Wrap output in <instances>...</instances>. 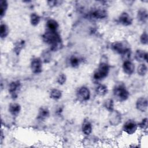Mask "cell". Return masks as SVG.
<instances>
[{
  "label": "cell",
  "mask_w": 148,
  "mask_h": 148,
  "mask_svg": "<svg viewBox=\"0 0 148 148\" xmlns=\"http://www.w3.org/2000/svg\"><path fill=\"white\" fill-rule=\"evenodd\" d=\"M43 40L50 46L52 50H57L60 47L61 39L60 35L56 31H47L42 36Z\"/></svg>",
  "instance_id": "6da1fadb"
},
{
  "label": "cell",
  "mask_w": 148,
  "mask_h": 148,
  "mask_svg": "<svg viewBox=\"0 0 148 148\" xmlns=\"http://www.w3.org/2000/svg\"><path fill=\"white\" fill-rule=\"evenodd\" d=\"M113 94L117 99L120 101H125L129 96L128 91L123 84H119L114 87Z\"/></svg>",
  "instance_id": "7a4b0ae2"
},
{
  "label": "cell",
  "mask_w": 148,
  "mask_h": 148,
  "mask_svg": "<svg viewBox=\"0 0 148 148\" xmlns=\"http://www.w3.org/2000/svg\"><path fill=\"white\" fill-rule=\"evenodd\" d=\"M109 72V66L106 63H101L94 73L93 77L97 80H102L105 78Z\"/></svg>",
  "instance_id": "3957f363"
},
{
  "label": "cell",
  "mask_w": 148,
  "mask_h": 148,
  "mask_svg": "<svg viewBox=\"0 0 148 148\" xmlns=\"http://www.w3.org/2000/svg\"><path fill=\"white\" fill-rule=\"evenodd\" d=\"M138 128L136 123L131 120L126 121L123 125V131L128 135H132L136 131Z\"/></svg>",
  "instance_id": "277c9868"
},
{
  "label": "cell",
  "mask_w": 148,
  "mask_h": 148,
  "mask_svg": "<svg viewBox=\"0 0 148 148\" xmlns=\"http://www.w3.org/2000/svg\"><path fill=\"white\" fill-rule=\"evenodd\" d=\"M31 69L34 73L41 72L42 69V61L39 58H34L31 62Z\"/></svg>",
  "instance_id": "5b68a950"
},
{
  "label": "cell",
  "mask_w": 148,
  "mask_h": 148,
  "mask_svg": "<svg viewBox=\"0 0 148 148\" xmlns=\"http://www.w3.org/2000/svg\"><path fill=\"white\" fill-rule=\"evenodd\" d=\"M90 91L86 87H80L77 92V96L78 98L81 101H88L90 98Z\"/></svg>",
  "instance_id": "8992f818"
},
{
  "label": "cell",
  "mask_w": 148,
  "mask_h": 148,
  "mask_svg": "<svg viewBox=\"0 0 148 148\" xmlns=\"http://www.w3.org/2000/svg\"><path fill=\"white\" fill-rule=\"evenodd\" d=\"M21 88V84L18 81H14L10 83L9 87V92L13 98L17 97Z\"/></svg>",
  "instance_id": "52a82bcc"
},
{
  "label": "cell",
  "mask_w": 148,
  "mask_h": 148,
  "mask_svg": "<svg viewBox=\"0 0 148 148\" xmlns=\"http://www.w3.org/2000/svg\"><path fill=\"white\" fill-rule=\"evenodd\" d=\"M136 109L142 112H145L147 109V100L145 97H140L138 99L136 102Z\"/></svg>",
  "instance_id": "ba28073f"
},
{
  "label": "cell",
  "mask_w": 148,
  "mask_h": 148,
  "mask_svg": "<svg viewBox=\"0 0 148 148\" xmlns=\"http://www.w3.org/2000/svg\"><path fill=\"white\" fill-rule=\"evenodd\" d=\"M123 69L127 75H132L135 71V65L130 60L124 61L123 64Z\"/></svg>",
  "instance_id": "9c48e42d"
},
{
  "label": "cell",
  "mask_w": 148,
  "mask_h": 148,
  "mask_svg": "<svg viewBox=\"0 0 148 148\" xmlns=\"http://www.w3.org/2000/svg\"><path fill=\"white\" fill-rule=\"evenodd\" d=\"M147 53L142 50H137L135 53V58L138 62H147Z\"/></svg>",
  "instance_id": "30bf717a"
},
{
  "label": "cell",
  "mask_w": 148,
  "mask_h": 148,
  "mask_svg": "<svg viewBox=\"0 0 148 148\" xmlns=\"http://www.w3.org/2000/svg\"><path fill=\"white\" fill-rule=\"evenodd\" d=\"M112 48L114 51L121 54H122L127 49H128L124 45L123 43L120 42H116L113 43L112 45Z\"/></svg>",
  "instance_id": "8fae6325"
},
{
  "label": "cell",
  "mask_w": 148,
  "mask_h": 148,
  "mask_svg": "<svg viewBox=\"0 0 148 148\" xmlns=\"http://www.w3.org/2000/svg\"><path fill=\"white\" fill-rule=\"evenodd\" d=\"M119 20L120 24L125 26H127L131 24L132 22L131 17L129 16V14L125 12H124L120 14Z\"/></svg>",
  "instance_id": "7c38bea8"
},
{
  "label": "cell",
  "mask_w": 148,
  "mask_h": 148,
  "mask_svg": "<svg viewBox=\"0 0 148 148\" xmlns=\"http://www.w3.org/2000/svg\"><path fill=\"white\" fill-rule=\"evenodd\" d=\"M112 113L110 117V123L114 125H117L121 121V116L120 113L117 112H113V111H112Z\"/></svg>",
  "instance_id": "4fadbf2b"
},
{
  "label": "cell",
  "mask_w": 148,
  "mask_h": 148,
  "mask_svg": "<svg viewBox=\"0 0 148 148\" xmlns=\"http://www.w3.org/2000/svg\"><path fill=\"white\" fill-rule=\"evenodd\" d=\"M49 116V110L46 107L40 108L38 114V119L40 120H44Z\"/></svg>",
  "instance_id": "5bb4252c"
},
{
  "label": "cell",
  "mask_w": 148,
  "mask_h": 148,
  "mask_svg": "<svg viewBox=\"0 0 148 148\" xmlns=\"http://www.w3.org/2000/svg\"><path fill=\"white\" fill-rule=\"evenodd\" d=\"M137 17L139 21L145 23L147 20V10L145 9H140L137 14Z\"/></svg>",
  "instance_id": "9a60e30c"
},
{
  "label": "cell",
  "mask_w": 148,
  "mask_h": 148,
  "mask_svg": "<svg viewBox=\"0 0 148 148\" xmlns=\"http://www.w3.org/2000/svg\"><path fill=\"white\" fill-rule=\"evenodd\" d=\"M20 110H21V106L18 103H13L9 105V111L14 116L18 114L20 112Z\"/></svg>",
  "instance_id": "2e32d148"
},
{
  "label": "cell",
  "mask_w": 148,
  "mask_h": 148,
  "mask_svg": "<svg viewBox=\"0 0 148 148\" xmlns=\"http://www.w3.org/2000/svg\"><path fill=\"white\" fill-rule=\"evenodd\" d=\"M92 16L97 19H102L106 16V12L102 9H97L93 11L91 13Z\"/></svg>",
  "instance_id": "e0dca14e"
},
{
  "label": "cell",
  "mask_w": 148,
  "mask_h": 148,
  "mask_svg": "<svg viewBox=\"0 0 148 148\" xmlns=\"http://www.w3.org/2000/svg\"><path fill=\"white\" fill-rule=\"evenodd\" d=\"M46 26L49 31H56L58 27V24L57 21L53 19H50L47 21L46 23Z\"/></svg>",
  "instance_id": "ac0fdd59"
},
{
  "label": "cell",
  "mask_w": 148,
  "mask_h": 148,
  "mask_svg": "<svg viewBox=\"0 0 148 148\" xmlns=\"http://www.w3.org/2000/svg\"><path fill=\"white\" fill-rule=\"evenodd\" d=\"M92 125L91 124L87 121H85L82 125V131L86 135H90L91 132H92Z\"/></svg>",
  "instance_id": "d6986e66"
},
{
  "label": "cell",
  "mask_w": 148,
  "mask_h": 148,
  "mask_svg": "<svg viewBox=\"0 0 148 148\" xmlns=\"http://www.w3.org/2000/svg\"><path fill=\"white\" fill-rule=\"evenodd\" d=\"M137 72L140 76H145L147 72V66L146 64L142 63L137 68Z\"/></svg>",
  "instance_id": "ffe728a7"
},
{
  "label": "cell",
  "mask_w": 148,
  "mask_h": 148,
  "mask_svg": "<svg viewBox=\"0 0 148 148\" xmlns=\"http://www.w3.org/2000/svg\"><path fill=\"white\" fill-rule=\"evenodd\" d=\"M62 96V92L58 89H53L50 92V97L53 99H58Z\"/></svg>",
  "instance_id": "44dd1931"
},
{
  "label": "cell",
  "mask_w": 148,
  "mask_h": 148,
  "mask_svg": "<svg viewBox=\"0 0 148 148\" xmlns=\"http://www.w3.org/2000/svg\"><path fill=\"white\" fill-rule=\"evenodd\" d=\"M96 92L98 95L100 96H103L108 93V88L107 87L103 84L99 85L96 88Z\"/></svg>",
  "instance_id": "7402d4cb"
},
{
  "label": "cell",
  "mask_w": 148,
  "mask_h": 148,
  "mask_svg": "<svg viewBox=\"0 0 148 148\" xmlns=\"http://www.w3.org/2000/svg\"><path fill=\"white\" fill-rule=\"evenodd\" d=\"M30 21L32 25L36 26L39 24L40 21V18L39 16L36 13H32L30 17Z\"/></svg>",
  "instance_id": "603a6c76"
},
{
  "label": "cell",
  "mask_w": 148,
  "mask_h": 148,
  "mask_svg": "<svg viewBox=\"0 0 148 148\" xmlns=\"http://www.w3.org/2000/svg\"><path fill=\"white\" fill-rule=\"evenodd\" d=\"M8 27L5 24H1L0 26V36L1 38H5L8 35Z\"/></svg>",
  "instance_id": "cb8c5ba5"
},
{
  "label": "cell",
  "mask_w": 148,
  "mask_h": 148,
  "mask_svg": "<svg viewBox=\"0 0 148 148\" xmlns=\"http://www.w3.org/2000/svg\"><path fill=\"white\" fill-rule=\"evenodd\" d=\"M0 5H1V17L2 18L3 16L5 15L6 11L8 9V3L7 2V1H1L0 2Z\"/></svg>",
  "instance_id": "d4e9b609"
},
{
  "label": "cell",
  "mask_w": 148,
  "mask_h": 148,
  "mask_svg": "<svg viewBox=\"0 0 148 148\" xmlns=\"http://www.w3.org/2000/svg\"><path fill=\"white\" fill-rule=\"evenodd\" d=\"M80 61V59L76 56H72L70 58V64L73 67H76L79 66Z\"/></svg>",
  "instance_id": "484cf974"
},
{
  "label": "cell",
  "mask_w": 148,
  "mask_h": 148,
  "mask_svg": "<svg viewBox=\"0 0 148 148\" xmlns=\"http://www.w3.org/2000/svg\"><path fill=\"white\" fill-rule=\"evenodd\" d=\"M104 106L110 112L113 111V107H114V103H113V100L111 99H109L106 100L105 102Z\"/></svg>",
  "instance_id": "4316f807"
},
{
  "label": "cell",
  "mask_w": 148,
  "mask_h": 148,
  "mask_svg": "<svg viewBox=\"0 0 148 148\" xmlns=\"http://www.w3.org/2000/svg\"><path fill=\"white\" fill-rule=\"evenodd\" d=\"M140 43L143 45H147L148 42V36L146 32H144L140 36Z\"/></svg>",
  "instance_id": "83f0119b"
},
{
  "label": "cell",
  "mask_w": 148,
  "mask_h": 148,
  "mask_svg": "<svg viewBox=\"0 0 148 148\" xmlns=\"http://www.w3.org/2000/svg\"><path fill=\"white\" fill-rule=\"evenodd\" d=\"M66 80V75L65 74H61L58 76V78H57V83L59 84H64Z\"/></svg>",
  "instance_id": "f1b7e54d"
},
{
  "label": "cell",
  "mask_w": 148,
  "mask_h": 148,
  "mask_svg": "<svg viewBox=\"0 0 148 148\" xmlns=\"http://www.w3.org/2000/svg\"><path fill=\"white\" fill-rule=\"evenodd\" d=\"M147 119L146 118L143 119L142 122L139 125H138V126L143 130L147 129Z\"/></svg>",
  "instance_id": "f546056e"
},
{
  "label": "cell",
  "mask_w": 148,
  "mask_h": 148,
  "mask_svg": "<svg viewBox=\"0 0 148 148\" xmlns=\"http://www.w3.org/2000/svg\"><path fill=\"white\" fill-rule=\"evenodd\" d=\"M43 60L45 61V62H47L48 61L50 60V54H49V52H46L43 54Z\"/></svg>",
  "instance_id": "4dcf8cb0"
}]
</instances>
